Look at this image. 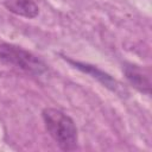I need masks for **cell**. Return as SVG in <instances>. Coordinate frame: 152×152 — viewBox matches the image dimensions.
Wrapping results in <instances>:
<instances>
[{"label":"cell","mask_w":152,"mask_h":152,"mask_svg":"<svg viewBox=\"0 0 152 152\" xmlns=\"http://www.w3.org/2000/svg\"><path fill=\"white\" fill-rule=\"evenodd\" d=\"M45 128L56 144L64 151L75 150L77 146V128L74 120L56 108H45L42 112Z\"/></svg>","instance_id":"6da1fadb"},{"label":"cell","mask_w":152,"mask_h":152,"mask_svg":"<svg viewBox=\"0 0 152 152\" xmlns=\"http://www.w3.org/2000/svg\"><path fill=\"white\" fill-rule=\"evenodd\" d=\"M0 59L31 75H42L46 72V64L32 52L8 43L0 44Z\"/></svg>","instance_id":"7a4b0ae2"},{"label":"cell","mask_w":152,"mask_h":152,"mask_svg":"<svg viewBox=\"0 0 152 152\" xmlns=\"http://www.w3.org/2000/svg\"><path fill=\"white\" fill-rule=\"evenodd\" d=\"M126 78L128 80V82L137 88L139 91L145 93V94H150V89H151V80L148 74H146L141 68H139L138 65H133V64H127L124 69Z\"/></svg>","instance_id":"3957f363"},{"label":"cell","mask_w":152,"mask_h":152,"mask_svg":"<svg viewBox=\"0 0 152 152\" xmlns=\"http://www.w3.org/2000/svg\"><path fill=\"white\" fill-rule=\"evenodd\" d=\"M4 5L13 14L28 19L36 18L39 13V7L34 0H4Z\"/></svg>","instance_id":"277c9868"},{"label":"cell","mask_w":152,"mask_h":152,"mask_svg":"<svg viewBox=\"0 0 152 152\" xmlns=\"http://www.w3.org/2000/svg\"><path fill=\"white\" fill-rule=\"evenodd\" d=\"M69 62H70L71 64H74L77 69H80V70H82V71H84V72H87V74H90L94 78L99 80L102 84H104V86H106L107 88H109L110 90H113V91H115V93L122 91V88H121V86L119 84V82L115 81L113 77H110L108 74H106V72L99 70L97 68H95V66H93V65L86 64V63L74 62V61H71V59H69Z\"/></svg>","instance_id":"5b68a950"}]
</instances>
